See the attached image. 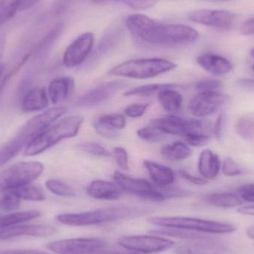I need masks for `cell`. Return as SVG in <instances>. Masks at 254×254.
Masks as SVG:
<instances>
[{
	"label": "cell",
	"instance_id": "cell-1",
	"mask_svg": "<svg viewBox=\"0 0 254 254\" xmlns=\"http://www.w3.org/2000/svg\"><path fill=\"white\" fill-rule=\"evenodd\" d=\"M126 26L137 40L158 47L190 46L199 38V33L192 27L182 24L161 23L141 13L128 16Z\"/></svg>",
	"mask_w": 254,
	"mask_h": 254
},
{
	"label": "cell",
	"instance_id": "cell-2",
	"mask_svg": "<svg viewBox=\"0 0 254 254\" xmlns=\"http://www.w3.org/2000/svg\"><path fill=\"white\" fill-rule=\"evenodd\" d=\"M66 113V107L58 106L45 110L28 120L16 135L0 149V166L14 158L39 134L53 125Z\"/></svg>",
	"mask_w": 254,
	"mask_h": 254
},
{
	"label": "cell",
	"instance_id": "cell-3",
	"mask_svg": "<svg viewBox=\"0 0 254 254\" xmlns=\"http://www.w3.org/2000/svg\"><path fill=\"white\" fill-rule=\"evenodd\" d=\"M152 211L150 208L139 206H116L104 207L77 213H63L56 219L60 223L69 226L81 227L100 225L123 219L144 216Z\"/></svg>",
	"mask_w": 254,
	"mask_h": 254
},
{
	"label": "cell",
	"instance_id": "cell-4",
	"mask_svg": "<svg viewBox=\"0 0 254 254\" xmlns=\"http://www.w3.org/2000/svg\"><path fill=\"white\" fill-rule=\"evenodd\" d=\"M84 118L81 116H71L61 119L39 134L25 149V156H34L52 146L64 139L77 135L83 125Z\"/></svg>",
	"mask_w": 254,
	"mask_h": 254
},
{
	"label": "cell",
	"instance_id": "cell-5",
	"mask_svg": "<svg viewBox=\"0 0 254 254\" xmlns=\"http://www.w3.org/2000/svg\"><path fill=\"white\" fill-rule=\"evenodd\" d=\"M177 64L164 58L130 60L113 67L109 74L125 78L145 80L173 71Z\"/></svg>",
	"mask_w": 254,
	"mask_h": 254
},
{
	"label": "cell",
	"instance_id": "cell-6",
	"mask_svg": "<svg viewBox=\"0 0 254 254\" xmlns=\"http://www.w3.org/2000/svg\"><path fill=\"white\" fill-rule=\"evenodd\" d=\"M149 222L163 228L187 230L202 234H231L237 230L231 224L185 216H153L149 218Z\"/></svg>",
	"mask_w": 254,
	"mask_h": 254
},
{
	"label": "cell",
	"instance_id": "cell-7",
	"mask_svg": "<svg viewBox=\"0 0 254 254\" xmlns=\"http://www.w3.org/2000/svg\"><path fill=\"white\" fill-rule=\"evenodd\" d=\"M150 125L167 135H178L183 138L190 134H205L210 135L213 132V127L210 122L169 115L165 117L153 119Z\"/></svg>",
	"mask_w": 254,
	"mask_h": 254
},
{
	"label": "cell",
	"instance_id": "cell-8",
	"mask_svg": "<svg viewBox=\"0 0 254 254\" xmlns=\"http://www.w3.org/2000/svg\"><path fill=\"white\" fill-rule=\"evenodd\" d=\"M44 171V165L35 161L14 164L0 173V191L11 190L37 180Z\"/></svg>",
	"mask_w": 254,
	"mask_h": 254
},
{
	"label": "cell",
	"instance_id": "cell-9",
	"mask_svg": "<svg viewBox=\"0 0 254 254\" xmlns=\"http://www.w3.org/2000/svg\"><path fill=\"white\" fill-rule=\"evenodd\" d=\"M113 179L123 192L136 195L143 199L159 202L166 198L162 191L158 190L145 179L131 178L119 171L115 173Z\"/></svg>",
	"mask_w": 254,
	"mask_h": 254
},
{
	"label": "cell",
	"instance_id": "cell-10",
	"mask_svg": "<svg viewBox=\"0 0 254 254\" xmlns=\"http://www.w3.org/2000/svg\"><path fill=\"white\" fill-rule=\"evenodd\" d=\"M124 249L137 253L151 254L160 253L174 246V242L157 236H126L118 240Z\"/></svg>",
	"mask_w": 254,
	"mask_h": 254
},
{
	"label": "cell",
	"instance_id": "cell-11",
	"mask_svg": "<svg viewBox=\"0 0 254 254\" xmlns=\"http://www.w3.org/2000/svg\"><path fill=\"white\" fill-rule=\"evenodd\" d=\"M104 246V241L98 238L65 239L46 245V249L55 254H95Z\"/></svg>",
	"mask_w": 254,
	"mask_h": 254
},
{
	"label": "cell",
	"instance_id": "cell-12",
	"mask_svg": "<svg viewBox=\"0 0 254 254\" xmlns=\"http://www.w3.org/2000/svg\"><path fill=\"white\" fill-rule=\"evenodd\" d=\"M126 80H116L101 83L77 98L75 105L83 108H91L104 104L119 91L127 87Z\"/></svg>",
	"mask_w": 254,
	"mask_h": 254
},
{
	"label": "cell",
	"instance_id": "cell-13",
	"mask_svg": "<svg viewBox=\"0 0 254 254\" xmlns=\"http://www.w3.org/2000/svg\"><path fill=\"white\" fill-rule=\"evenodd\" d=\"M237 18L234 12L216 9H198L188 14V19L192 22L220 30L231 29Z\"/></svg>",
	"mask_w": 254,
	"mask_h": 254
},
{
	"label": "cell",
	"instance_id": "cell-14",
	"mask_svg": "<svg viewBox=\"0 0 254 254\" xmlns=\"http://www.w3.org/2000/svg\"><path fill=\"white\" fill-rule=\"evenodd\" d=\"M228 95L222 92H198L190 101L188 109L195 117L214 114L229 101Z\"/></svg>",
	"mask_w": 254,
	"mask_h": 254
},
{
	"label": "cell",
	"instance_id": "cell-15",
	"mask_svg": "<svg viewBox=\"0 0 254 254\" xmlns=\"http://www.w3.org/2000/svg\"><path fill=\"white\" fill-rule=\"evenodd\" d=\"M95 37L91 32L83 33L77 37L64 52L63 63L67 68L79 66L92 53Z\"/></svg>",
	"mask_w": 254,
	"mask_h": 254
},
{
	"label": "cell",
	"instance_id": "cell-16",
	"mask_svg": "<svg viewBox=\"0 0 254 254\" xmlns=\"http://www.w3.org/2000/svg\"><path fill=\"white\" fill-rule=\"evenodd\" d=\"M57 228L53 225H19L0 227V241L10 240L14 237H32L45 238L50 237L57 232Z\"/></svg>",
	"mask_w": 254,
	"mask_h": 254
},
{
	"label": "cell",
	"instance_id": "cell-17",
	"mask_svg": "<svg viewBox=\"0 0 254 254\" xmlns=\"http://www.w3.org/2000/svg\"><path fill=\"white\" fill-rule=\"evenodd\" d=\"M86 193L95 199L115 201L122 198L123 191L115 182L95 180L88 185Z\"/></svg>",
	"mask_w": 254,
	"mask_h": 254
},
{
	"label": "cell",
	"instance_id": "cell-18",
	"mask_svg": "<svg viewBox=\"0 0 254 254\" xmlns=\"http://www.w3.org/2000/svg\"><path fill=\"white\" fill-rule=\"evenodd\" d=\"M196 62L203 69L215 76H223L231 72L233 65L228 59L213 53L198 55Z\"/></svg>",
	"mask_w": 254,
	"mask_h": 254
},
{
	"label": "cell",
	"instance_id": "cell-19",
	"mask_svg": "<svg viewBox=\"0 0 254 254\" xmlns=\"http://www.w3.org/2000/svg\"><path fill=\"white\" fill-rule=\"evenodd\" d=\"M176 249V254H225V248L211 238L192 240Z\"/></svg>",
	"mask_w": 254,
	"mask_h": 254
},
{
	"label": "cell",
	"instance_id": "cell-20",
	"mask_svg": "<svg viewBox=\"0 0 254 254\" xmlns=\"http://www.w3.org/2000/svg\"><path fill=\"white\" fill-rule=\"evenodd\" d=\"M75 82L71 77L53 79L48 87V95L52 104H58L66 101L74 90Z\"/></svg>",
	"mask_w": 254,
	"mask_h": 254
},
{
	"label": "cell",
	"instance_id": "cell-21",
	"mask_svg": "<svg viewBox=\"0 0 254 254\" xmlns=\"http://www.w3.org/2000/svg\"><path fill=\"white\" fill-rule=\"evenodd\" d=\"M143 165L147 170L152 182L158 188H169L174 183L176 176L170 167L150 160H144Z\"/></svg>",
	"mask_w": 254,
	"mask_h": 254
},
{
	"label": "cell",
	"instance_id": "cell-22",
	"mask_svg": "<svg viewBox=\"0 0 254 254\" xmlns=\"http://www.w3.org/2000/svg\"><path fill=\"white\" fill-rule=\"evenodd\" d=\"M198 169L201 177L206 180L216 179L222 169V163L219 155L211 149H204L198 158Z\"/></svg>",
	"mask_w": 254,
	"mask_h": 254
},
{
	"label": "cell",
	"instance_id": "cell-23",
	"mask_svg": "<svg viewBox=\"0 0 254 254\" xmlns=\"http://www.w3.org/2000/svg\"><path fill=\"white\" fill-rule=\"evenodd\" d=\"M49 105V95L43 87L30 89L22 98L21 108L25 113H34L45 110Z\"/></svg>",
	"mask_w": 254,
	"mask_h": 254
},
{
	"label": "cell",
	"instance_id": "cell-24",
	"mask_svg": "<svg viewBox=\"0 0 254 254\" xmlns=\"http://www.w3.org/2000/svg\"><path fill=\"white\" fill-rule=\"evenodd\" d=\"M176 88H168L158 94L160 105L169 116H175L182 108L183 98Z\"/></svg>",
	"mask_w": 254,
	"mask_h": 254
},
{
	"label": "cell",
	"instance_id": "cell-25",
	"mask_svg": "<svg viewBox=\"0 0 254 254\" xmlns=\"http://www.w3.org/2000/svg\"><path fill=\"white\" fill-rule=\"evenodd\" d=\"M161 154L170 161H179L187 159L192 155V150L187 143L178 140L162 146Z\"/></svg>",
	"mask_w": 254,
	"mask_h": 254
},
{
	"label": "cell",
	"instance_id": "cell-26",
	"mask_svg": "<svg viewBox=\"0 0 254 254\" xmlns=\"http://www.w3.org/2000/svg\"><path fill=\"white\" fill-rule=\"evenodd\" d=\"M204 200L211 205L223 208L240 207L243 199L237 194L232 192H216L206 195Z\"/></svg>",
	"mask_w": 254,
	"mask_h": 254
},
{
	"label": "cell",
	"instance_id": "cell-27",
	"mask_svg": "<svg viewBox=\"0 0 254 254\" xmlns=\"http://www.w3.org/2000/svg\"><path fill=\"white\" fill-rule=\"evenodd\" d=\"M42 213L40 211L35 210L6 213L0 216V227L22 224L40 217Z\"/></svg>",
	"mask_w": 254,
	"mask_h": 254
},
{
	"label": "cell",
	"instance_id": "cell-28",
	"mask_svg": "<svg viewBox=\"0 0 254 254\" xmlns=\"http://www.w3.org/2000/svg\"><path fill=\"white\" fill-rule=\"evenodd\" d=\"M178 85L175 83H152L136 86L127 91L124 95L126 97H146L158 95L161 91L168 88H177Z\"/></svg>",
	"mask_w": 254,
	"mask_h": 254
},
{
	"label": "cell",
	"instance_id": "cell-29",
	"mask_svg": "<svg viewBox=\"0 0 254 254\" xmlns=\"http://www.w3.org/2000/svg\"><path fill=\"white\" fill-rule=\"evenodd\" d=\"M8 191H11L21 200L25 201H43L46 199V195L43 191L38 187L34 186L31 184Z\"/></svg>",
	"mask_w": 254,
	"mask_h": 254
},
{
	"label": "cell",
	"instance_id": "cell-30",
	"mask_svg": "<svg viewBox=\"0 0 254 254\" xmlns=\"http://www.w3.org/2000/svg\"><path fill=\"white\" fill-rule=\"evenodd\" d=\"M152 234H159L161 236L174 237V238L184 239V240H195L201 239L209 238V237L203 234L202 233L195 231H187V230L176 229V228H167L152 231Z\"/></svg>",
	"mask_w": 254,
	"mask_h": 254
},
{
	"label": "cell",
	"instance_id": "cell-31",
	"mask_svg": "<svg viewBox=\"0 0 254 254\" xmlns=\"http://www.w3.org/2000/svg\"><path fill=\"white\" fill-rule=\"evenodd\" d=\"M45 185L51 192L58 196L71 198L76 195L75 191L71 186L58 179H49Z\"/></svg>",
	"mask_w": 254,
	"mask_h": 254
},
{
	"label": "cell",
	"instance_id": "cell-32",
	"mask_svg": "<svg viewBox=\"0 0 254 254\" xmlns=\"http://www.w3.org/2000/svg\"><path fill=\"white\" fill-rule=\"evenodd\" d=\"M137 135L144 141L149 142V143H157L167 138V134H164L158 128L150 125L137 130Z\"/></svg>",
	"mask_w": 254,
	"mask_h": 254
},
{
	"label": "cell",
	"instance_id": "cell-33",
	"mask_svg": "<svg viewBox=\"0 0 254 254\" xmlns=\"http://www.w3.org/2000/svg\"><path fill=\"white\" fill-rule=\"evenodd\" d=\"M0 198V211L5 213H13L20 206L21 199L11 191L3 192Z\"/></svg>",
	"mask_w": 254,
	"mask_h": 254
},
{
	"label": "cell",
	"instance_id": "cell-34",
	"mask_svg": "<svg viewBox=\"0 0 254 254\" xmlns=\"http://www.w3.org/2000/svg\"><path fill=\"white\" fill-rule=\"evenodd\" d=\"M237 134L245 140L254 138V120L247 117H242L237 121L235 125Z\"/></svg>",
	"mask_w": 254,
	"mask_h": 254
},
{
	"label": "cell",
	"instance_id": "cell-35",
	"mask_svg": "<svg viewBox=\"0 0 254 254\" xmlns=\"http://www.w3.org/2000/svg\"><path fill=\"white\" fill-rule=\"evenodd\" d=\"M99 123L106 126L110 127L113 129L119 130L122 129L126 127V119L125 116L119 113H113V114L104 115L100 116L97 119Z\"/></svg>",
	"mask_w": 254,
	"mask_h": 254
},
{
	"label": "cell",
	"instance_id": "cell-36",
	"mask_svg": "<svg viewBox=\"0 0 254 254\" xmlns=\"http://www.w3.org/2000/svg\"><path fill=\"white\" fill-rule=\"evenodd\" d=\"M16 0H0V26L17 13Z\"/></svg>",
	"mask_w": 254,
	"mask_h": 254
},
{
	"label": "cell",
	"instance_id": "cell-37",
	"mask_svg": "<svg viewBox=\"0 0 254 254\" xmlns=\"http://www.w3.org/2000/svg\"><path fill=\"white\" fill-rule=\"evenodd\" d=\"M79 149L95 156L109 157L111 154L104 146L95 142H84L77 146Z\"/></svg>",
	"mask_w": 254,
	"mask_h": 254
},
{
	"label": "cell",
	"instance_id": "cell-38",
	"mask_svg": "<svg viewBox=\"0 0 254 254\" xmlns=\"http://www.w3.org/2000/svg\"><path fill=\"white\" fill-rule=\"evenodd\" d=\"M221 170L225 176H229V177L243 176L245 173L244 169L231 157H227L224 160Z\"/></svg>",
	"mask_w": 254,
	"mask_h": 254
},
{
	"label": "cell",
	"instance_id": "cell-39",
	"mask_svg": "<svg viewBox=\"0 0 254 254\" xmlns=\"http://www.w3.org/2000/svg\"><path fill=\"white\" fill-rule=\"evenodd\" d=\"M223 87V83L217 79H204L195 84L198 92H219Z\"/></svg>",
	"mask_w": 254,
	"mask_h": 254
},
{
	"label": "cell",
	"instance_id": "cell-40",
	"mask_svg": "<svg viewBox=\"0 0 254 254\" xmlns=\"http://www.w3.org/2000/svg\"><path fill=\"white\" fill-rule=\"evenodd\" d=\"M149 106H150L149 103L130 104L125 108V113L127 117L137 119V118L141 117L146 113Z\"/></svg>",
	"mask_w": 254,
	"mask_h": 254
},
{
	"label": "cell",
	"instance_id": "cell-41",
	"mask_svg": "<svg viewBox=\"0 0 254 254\" xmlns=\"http://www.w3.org/2000/svg\"><path fill=\"white\" fill-rule=\"evenodd\" d=\"M113 155L116 164L119 168L122 170H127L128 169V152L125 148L122 146H116L113 149Z\"/></svg>",
	"mask_w": 254,
	"mask_h": 254
},
{
	"label": "cell",
	"instance_id": "cell-42",
	"mask_svg": "<svg viewBox=\"0 0 254 254\" xmlns=\"http://www.w3.org/2000/svg\"><path fill=\"white\" fill-rule=\"evenodd\" d=\"M93 126L97 132L102 137L107 139H116L119 137V131L102 125L97 120L94 122Z\"/></svg>",
	"mask_w": 254,
	"mask_h": 254
},
{
	"label": "cell",
	"instance_id": "cell-43",
	"mask_svg": "<svg viewBox=\"0 0 254 254\" xmlns=\"http://www.w3.org/2000/svg\"><path fill=\"white\" fill-rule=\"evenodd\" d=\"M188 144L192 146H202L207 144L210 140V135L205 134H194L185 137Z\"/></svg>",
	"mask_w": 254,
	"mask_h": 254
},
{
	"label": "cell",
	"instance_id": "cell-44",
	"mask_svg": "<svg viewBox=\"0 0 254 254\" xmlns=\"http://www.w3.org/2000/svg\"><path fill=\"white\" fill-rule=\"evenodd\" d=\"M158 0H127L125 4L134 10H146L156 4Z\"/></svg>",
	"mask_w": 254,
	"mask_h": 254
},
{
	"label": "cell",
	"instance_id": "cell-45",
	"mask_svg": "<svg viewBox=\"0 0 254 254\" xmlns=\"http://www.w3.org/2000/svg\"><path fill=\"white\" fill-rule=\"evenodd\" d=\"M179 173H180V176H182L184 179L188 181L190 183L193 184V185L201 186V185H205L208 183V181L206 180L204 178L193 176V175L190 174V173L185 171V170H180Z\"/></svg>",
	"mask_w": 254,
	"mask_h": 254
},
{
	"label": "cell",
	"instance_id": "cell-46",
	"mask_svg": "<svg viewBox=\"0 0 254 254\" xmlns=\"http://www.w3.org/2000/svg\"><path fill=\"white\" fill-rule=\"evenodd\" d=\"M240 32L246 36L254 35V17L246 20L240 27Z\"/></svg>",
	"mask_w": 254,
	"mask_h": 254
},
{
	"label": "cell",
	"instance_id": "cell-47",
	"mask_svg": "<svg viewBox=\"0 0 254 254\" xmlns=\"http://www.w3.org/2000/svg\"><path fill=\"white\" fill-rule=\"evenodd\" d=\"M41 0H16L18 11H24L38 4Z\"/></svg>",
	"mask_w": 254,
	"mask_h": 254
},
{
	"label": "cell",
	"instance_id": "cell-48",
	"mask_svg": "<svg viewBox=\"0 0 254 254\" xmlns=\"http://www.w3.org/2000/svg\"><path fill=\"white\" fill-rule=\"evenodd\" d=\"M224 125V116L222 115L219 116L216 119L214 125L213 127V133L214 134L215 137L217 139L221 138L222 136V128H223Z\"/></svg>",
	"mask_w": 254,
	"mask_h": 254
},
{
	"label": "cell",
	"instance_id": "cell-49",
	"mask_svg": "<svg viewBox=\"0 0 254 254\" xmlns=\"http://www.w3.org/2000/svg\"><path fill=\"white\" fill-rule=\"evenodd\" d=\"M0 254H52L46 253L38 250H28V249H22V250H8L0 251Z\"/></svg>",
	"mask_w": 254,
	"mask_h": 254
},
{
	"label": "cell",
	"instance_id": "cell-50",
	"mask_svg": "<svg viewBox=\"0 0 254 254\" xmlns=\"http://www.w3.org/2000/svg\"><path fill=\"white\" fill-rule=\"evenodd\" d=\"M237 83L240 87L243 88V89H246V90L254 91V79H240Z\"/></svg>",
	"mask_w": 254,
	"mask_h": 254
},
{
	"label": "cell",
	"instance_id": "cell-51",
	"mask_svg": "<svg viewBox=\"0 0 254 254\" xmlns=\"http://www.w3.org/2000/svg\"><path fill=\"white\" fill-rule=\"evenodd\" d=\"M4 46H5V39L3 36H0V78H1L4 71V66L2 64V56L3 54H4Z\"/></svg>",
	"mask_w": 254,
	"mask_h": 254
},
{
	"label": "cell",
	"instance_id": "cell-52",
	"mask_svg": "<svg viewBox=\"0 0 254 254\" xmlns=\"http://www.w3.org/2000/svg\"><path fill=\"white\" fill-rule=\"evenodd\" d=\"M95 254H140L137 252H131V251H123L118 250V249H108V250H104L101 249L99 252H97Z\"/></svg>",
	"mask_w": 254,
	"mask_h": 254
},
{
	"label": "cell",
	"instance_id": "cell-53",
	"mask_svg": "<svg viewBox=\"0 0 254 254\" xmlns=\"http://www.w3.org/2000/svg\"><path fill=\"white\" fill-rule=\"evenodd\" d=\"M237 191L240 194V196L252 193V192H254V184H249V185H243V186L240 187Z\"/></svg>",
	"mask_w": 254,
	"mask_h": 254
},
{
	"label": "cell",
	"instance_id": "cell-54",
	"mask_svg": "<svg viewBox=\"0 0 254 254\" xmlns=\"http://www.w3.org/2000/svg\"><path fill=\"white\" fill-rule=\"evenodd\" d=\"M237 212L240 214L246 216H254V204L253 205L243 206L237 210Z\"/></svg>",
	"mask_w": 254,
	"mask_h": 254
},
{
	"label": "cell",
	"instance_id": "cell-55",
	"mask_svg": "<svg viewBox=\"0 0 254 254\" xmlns=\"http://www.w3.org/2000/svg\"><path fill=\"white\" fill-rule=\"evenodd\" d=\"M240 198L244 201H249V202H254V192L247 194V195H241Z\"/></svg>",
	"mask_w": 254,
	"mask_h": 254
},
{
	"label": "cell",
	"instance_id": "cell-56",
	"mask_svg": "<svg viewBox=\"0 0 254 254\" xmlns=\"http://www.w3.org/2000/svg\"><path fill=\"white\" fill-rule=\"evenodd\" d=\"M248 237L254 240V226L249 227L246 231Z\"/></svg>",
	"mask_w": 254,
	"mask_h": 254
},
{
	"label": "cell",
	"instance_id": "cell-57",
	"mask_svg": "<svg viewBox=\"0 0 254 254\" xmlns=\"http://www.w3.org/2000/svg\"><path fill=\"white\" fill-rule=\"evenodd\" d=\"M95 3H101L103 1H105V0H92Z\"/></svg>",
	"mask_w": 254,
	"mask_h": 254
},
{
	"label": "cell",
	"instance_id": "cell-58",
	"mask_svg": "<svg viewBox=\"0 0 254 254\" xmlns=\"http://www.w3.org/2000/svg\"><path fill=\"white\" fill-rule=\"evenodd\" d=\"M250 55L252 57V58H254V48L251 50Z\"/></svg>",
	"mask_w": 254,
	"mask_h": 254
},
{
	"label": "cell",
	"instance_id": "cell-59",
	"mask_svg": "<svg viewBox=\"0 0 254 254\" xmlns=\"http://www.w3.org/2000/svg\"><path fill=\"white\" fill-rule=\"evenodd\" d=\"M208 1H230V0H208Z\"/></svg>",
	"mask_w": 254,
	"mask_h": 254
},
{
	"label": "cell",
	"instance_id": "cell-60",
	"mask_svg": "<svg viewBox=\"0 0 254 254\" xmlns=\"http://www.w3.org/2000/svg\"><path fill=\"white\" fill-rule=\"evenodd\" d=\"M115 1H123L124 2H125L127 0H115Z\"/></svg>",
	"mask_w": 254,
	"mask_h": 254
},
{
	"label": "cell",
	"instance_id": "cell-61",
	"mask_svg": "<svg viewBox=\"0 0 254 254\" xmlns=\"http://www.w3.org/2000/svg\"><path fill=\"white\" fill-rule=\"evenodd\" d=\"M252 69H253V70H254V65H253V66H252Z\"/></svg>",
	"mask_w": 254,
	"mask_h": 254
}]
</instances>
